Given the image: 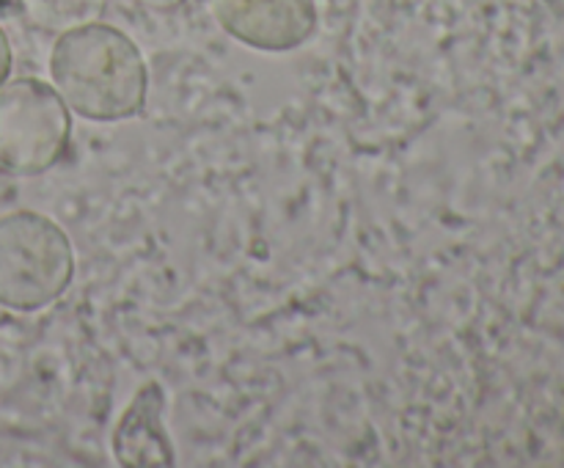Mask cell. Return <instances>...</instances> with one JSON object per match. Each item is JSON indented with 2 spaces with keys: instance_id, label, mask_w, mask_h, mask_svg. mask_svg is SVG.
<instances>
[{
  "instance_id": "6da1fadb",
  "label": "cell",
  "mask_w": 564,
  "mask_h": 468,
  "mask_svg": "<svg viewBox=\"0 0 564 468\" xmlns=\"http://www.w3.org/2000/svg\"><path fill=\"white\" fill-rule=\"evenodd\" d=\"M50 77L66 108L97 124L127 121L147 105L149 72L141 47L108 22L58 33L50 50Z\"/></svg>"
},
{
  "instance_id": "7a4b0ae2",
  "label": "cell",
  "mask_w": 564,
  "mask_h": 468,
  "mask_svg": "<svg viewBox=\"0 0 564 468\" xmlns=\"http://www.w3.org/2000/svg\"><path fill=\"white\" fill-rule=\"evenodd\" d=\"M75 279V248L64 226L36 209L0 218V306L31 314L53 306Z\"/></svg>"
},
{
  "instance_id": "3957f363",
  "label": "cell",
  "mask_w": 564,
  "mask_h": 468,
  "mask_svg": "<svg viewBox=\"0 0 564 468\" xmlns=\"http://www.w3.org/2000/svg\"><path fill=\"white\" fill-rule=\"evenodd\" d=\"M69 141L72 110L53 83L17 77L0 86V174H47L64 160Z\"/></svg>"
},
{
  "instance_id": "277c9868",
  "label": "cell",
  "mask_w": 564,
  "mask_h": 468,
  "mask_svg": "<svg viewBox=\"0 0 564 468\" xmlns=\"http://www.w3.org/2000/svg\"><path fill=\"white\" fill-rule=\"evenodd\" d=\"M220 31L259 53H292L317 31L314 0H207Z\"/></svg>"
},
{
  "instance_id": "5b68a950",
  "label": "cell",
  "mask_w": 564,
  "mask_h": 468,
  "mask_svg": "<svg viewBox=\"0 0 564 468\" xmlns=\"http://www.w3.org/2000/svg\"><path fill=\"white\" fill-rule=\"evenodd\" d=\"M110 451L121 468H171L176 449L165 427V391L158 380H147L110 435Z\"/></svg>"
},
{
  "instance_id": "8992f818",
  "label": "cell",
  "mask_w": 564,
  "mask_h": 468,
  "mask_svg": "<svg viewBox=\"0 0 564 468\" xmlns=\"http://www.w3.org/2000/svg\"><path fill=\"white\" fill-rule=\"evenodd\" d=\"M108 0H22L25 17L47 33H64L102 17Z\"/></svg>"
},
{
  "instance_id": "52a82bcc",
  "label": "cell",
  "mask_w": 564,
  "mask_h": 468,
  "mask_svg": "<svg viewBox=\"0 0 564 468\" xmlns=\"http://www.w3.org/2000/svg\"><path fill=\"white\" fill-rule=\"evenodd\" d=\"M11 61H14V55H11V42H9V33L0 28V86H3L6 80H9L11 75Z\"/></svg>"
},
{
  "instance_id": "ba28073f",
  "label": "cell",
  "mask_w": 564,
  "mask_h": 468,
  "mask_svg": "<svg viewBox=\"0 0 564 468\" xmlns=\"http://www.w3.org/2000/svg\"><path fill=\"white\" fill-rule=\"evenodd\" d=\"M135 6H141L143 11H158V14H169V11L180 9L185 0H132Z\"/></svg>"
}]
</instances>
